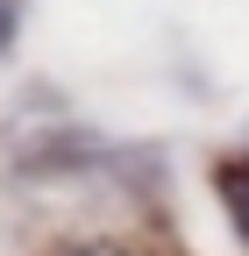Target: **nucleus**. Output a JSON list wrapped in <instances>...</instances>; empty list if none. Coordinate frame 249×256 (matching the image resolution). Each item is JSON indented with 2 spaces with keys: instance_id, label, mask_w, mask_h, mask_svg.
<instances>
[{
  "instance_id": "nucleus-1",
  "label": "nucleus",
  "mask_w": 249,
  "mask_h": 256,
  "mask_svg": "<svg viewBox=\"0 0 249 256\" xmlns=\"http://www.w3.org/2000/svg\"><path fill=\"white\" fill-rule=\"evenodd\" d=\"M214 192H221V206H228L235 235H242V249H249V156H228V164L214 171Z\"/></svg>"
},
{
  "instance_id": "nucleus-2",
  "label": "nucleus",
  "mask_w": 249,
  "mask_h": 256,
  "mask_svg": "<svg viewBox=\"0 0 249 256\" xmlns=\"http://www.w3.org/2000/svg\"><path fill=\"white\" fill-rule=\"evenodd\" d=\"M8 43H14V8L0 0V50H8Z\"/></svg>"
}]
</instances>
